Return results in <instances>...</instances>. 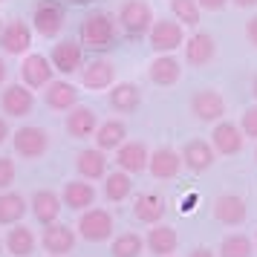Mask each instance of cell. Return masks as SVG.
<instances>
[{"instance_id": "obj_48", "label": "cell", "mask_w": 257, "mask_h": 257, "mask_svg": "<svg viewBox=\"0 0 257 257\" xmlns=\"http://www.w3.org/2000/svg\"><path fill=\"white\" fill-rule=\"evenodd\" d=\"M254 159H257V151H254Z\"/></svg>"}, {"instance_id": "obj_41", "label": "cell", "mask_w": 257, "mask_h": 257, "mask_svg": "<svg viewBox=\"0 0 257 257\" xmlns=\"http://www.w3.org/2000/svg\"><path fill=\"white\" fill-rule=\"evenodd\" d=\"M9 136H12V133H9V124H6V118H0V145L9 139Z\"/></svg>"}, {"instance_id": "obj_14", "label": "cell", "mask_w": 257, "mask_h": 257, "mask_svg": "<svg viewBox=\"0 0 257 257\" xmlns=\"http://www.w3.org/2000/svg\"><path fill=\"white\" fill-rule=\"evenodd\" d=\"M41 243H44V248H47L52 257H64L75 248V231H72L70 225L49 222V225H44V240H41Z\"/></svg>"}, {"instance_id": "obj_46", "label": "cell", "mask_w": 257, "mask_h": 257, "mask_svg": "<svg viewBox=\"0 0 257 257\" xmlns=\"http://www.w3.org/2000/svg\"><path fill=\"white\" fill-rule=\"evenodd\" d=\"M0 251H3V243H0Z\"/></svg>"}, {"instance_id": "obj_28", "label": "cell", "mask_w": 257, "mask_h": 257, "mask_svg": "<svg viewBox=\"0 0 257 257\" xmlns=\"http://www.w3.org/2000/svg\"><path fill=\"white\" fill-rule=\"evenodd\" d=\"M124 142H127V124L121 118L101 121L98 130H95V148H101V151H116Z\"/></svg>"}, {"instance_id": "obj_31", "label": "cell", "mask_w": 257, "mask_h": 257, "mask_svg": "<svg viewBox=\"0 0 257 257\" xmlns=\"http://www.w3.org/2000/svg\"><path fill=\"white\" fill-rule=\"evenodd\" d=\"M26 208H29V202H26L21 194L3 191V194H0V225H15V222H21Z\"/></svg>"}, {"instance_id": "obj_2", "label": "cell", "mask_w": 257, "mask_h": 257, "mask_svg": "<svg viewBox=\"0 0 257 257\" xmlns=\"http://www.w3.org/2000/svg\"><path fill=\"white\" fill-rule=\"evenodd\" d=\"M12 145H15V153L21 159H41L49 151V133L44 127L26 124V127L12 133Z\"/></svg>"}, {"instance_id": "obj_20", "label": "cell", "mask_w": 257, "mask_h": 257, "mask_svg": "<svg viewBox=\"0 0 257 257\" xmlns=\"http://www.w3.org/2000/svg\"><path fill=\"white\" fill-rule=\"evenodd\" d=\"M0 47L3 52H9V55H21L26 49L32 47V29L24 24V21H12V24L3 26V32H0Z\"/></svg>"}, {"instance_id": "obj_26", "label": "cell", "mask_w": 257, "mask_h": 257, "mask_svg": "<svg viewBox=\"0 0 257 257\" xmlns=\"http://www.w3.org/2000/svg\"><path fill=\"white\" fill-rule=\"evenodd\" d=\"M107 151H101V148H87V151L78 153V159H75V168H78V174L84 176V179H90V182H95V179H104L107 176Z\"/></svg>"}, {"instance_id": "obj_11", "label": "cell", "mask_w": 257, "mask_h": 257, "mask_svg": "<svg viewBox=\"0 0 257 257\" xmlns=\"http://www.w3.org/2000/svg\"><path fill=\"white\" fill-rule=\"evenodd\" d=\"M64 127H67V133L72 139H90L98 130V116H95L93 107L75 104L72 110H67V124Z\"/></svg>"}, {"instance_id": "obj_47", "label": "cell", "mask_w": 257, "mask_h": 257, "mask_svg": "<svg viewBox=\"0 0 257 257\" xmlns=\"http://www.w3.org/2000/svg\"><path fill=\"white\" fill-rule=\"evenodd\" d=\"M75 3H84V0H75Z\"/></svg>"}, {"instance_id": "obj_37", "label": "cell", "mask_w": 257, "mask_h": 257, "mask_svg": "<svg viewBox=\"0 0 257 257\" xmlns=\"http://www.w3.org/2000/svg\"><path fill=\"white\" fill-rule=\"evenodd\" d=\"M15 162L9 159V156H0V191H6V188L15 182Z\"/></svg>"}, {"instance_id": "obj_23", "label": "cell", "mask_w": 257, "mask_h": 257, "mask_svg": "<svg viewBox=\"0 0 257 257\" xmlns=\"http://www.w3.org/2000/svg\"><path fill=\"white\" fill-rule=\"evenodd\" d=\"M214 52H217V44L208 32H197L185 41V64L191 67H205L214 58Z\"/></svg>"}, {"instance_id": "obj_27", "label": "cell", "mask_w": 257, "mask_h": 257, "mask_svg": "<svg viewBox=\"0 0 257 257\" xmlns=\"http://www.w3.org/2000/svg\"><path fill=\"white\" fill-rule=\"evenodd\" d=\"M44 101L52 110H72L78 104V87H72L70 81H49L44 90Z\"/></svg>"}, {"instance_id": "obj_12", "label": "cell", "mask_w": 257, "mask_h": 257, "mask_svg": "<svg viewBox=\"0 0 257 257\" xmlns=\"http://www.w3.org/2000/svg\"><path fill=\"white\" fill-rule=\"evenodd\" d=\"M245 199L237 197V194H220L214 199V220L222 222V225H243L245 222Z\"/></svg>"}, {"instance_id": "obj_10", "label": "cell", "mask_w": 257, "mask_h": 257, "mask_svg": "<svg viewBox=\"0 0 257 257\" xmlns=\"http://www.w3.org/2000/svg\"><path fill=\"white\" fill-rule=\"evenodd\" d=\"M214 159H217V151L205 139H191L182 148V165H185L188 171H194V174H205L214 165Z\"/></svg>"}, {"instance_id": "obj_30", "label": "cell", "mask_w": 257, "mask_h": 257, "mask_svg": "<svg viewBox=\"0 0 257 257\" xmlns=\"http://www.w3.org/2000/svg\"><path fill=\"white\" fill-rule=\"evenodd\" d=\"M6 251L15 257H29L35 251V234L32 228H26L24 222H15V228L6 234Z\"/></svg>"}, {"instance_id": "obj_34", "label": "cell", "mask_w": 257, "mask_h": 257, "mask_svg": "<svg viewBox=\"0 0 257 257\" xmlns=\"http://www.w3.org/2000/svg\"><path fill=\"white\" fill-rule=\"evenodd\" d=\"M171 12L182 26H197L202 18V6L197 0H171Z\"/></svg>"}, {"instance_id": "obj_43", "label": "cell", "mask_w": 257, "mask_h": 257, "mask_svg": "<svg viewBox=\"0 0 257 257\" xmlns=\"http://www.w3.org/2000/svg\"><path fill=\"white\" fill-rule=\"evenodd\" d=\"M6 81V64H3V58H0V84Z\"/></svg>"}, {"instance_id": "obj_17", "label": "cell", "mask_w": 257, "mask_h": 257, "mask_svg": "<svg viewBox=\"0 0 257 257\" xmlns=\"http://www.w3.org/2000/svg\"><path fill=\"white\" fill-rule=\"evenodd\" d=\"M182 168V153H176L174 148H156L148 159V171L153 179H174Z\"/></svg>"}, {"instance_id": "obj_44", "label": "cell", "mask_w": 257, "mask_h": 257, "mask_svg": "<svg viewBox=\"0 0 257 257\" xmlns=\"http://www.w3.org/2000/svg\"><path fill=\"white\" fill-rule=\"evenodd\" d=\"M251 90H254V98H257V78H254V87H251Z\"/></svg>"}, {"instance_id": "obj_9", "label": "cell", "mask_w": 257, "mask_h": 257, "mask_svg": "<svg viewBox=\"0 0 257 257\" xmlns=\"http://www.w3.org/2000/svg\"><path fill=\"white\" fill-rule=\"evenodd\" d=\"M49 61H52V67H55L58 72L72 75V72H78L84 67V49H81L78 41H61V44L52 47Z\"/></svg>"}, {"instance_id": "obj_4", "label": "cell", "mask_w": 257, "mask_h": 257, "mask_svg": "<svg viewBox=\"0 0 257 257\" xmlns=\"http://www.w3.org/2000/svg\"><path fill=\"white\" fill-rule=\"evenodd\" d=\"M0 110L12 118H24L35 110V93L26 84H9L0 93Z\"/></svg>"}, {"instance_id": "obj_36", "label": "cell", "mask_w": 257, "mask_h": 257, "mask_svg": "<svg viewBox=\"0 0 257 257\" xmlns=\"http://www.w3.org/2000/svg\"><path fill=\"white\" fill-rule=\"evenodd\" d=\"M240 130H243L248 139H257V104L248 107L243 113V118H240Z\"/></svg>"}, {"instance_id": "obj_16", "label": "cell", "mask_w": 257, "mask_h": 257, "mask_svg": "<svg viewBox=\"0 0 257 257\" xmlns=\"http://www.w3.org/2000/svg\"><path fill=\"white\" fill-rule=\"evenodd\" d=\"M148 159H151V153L145 148V142H124V145L116 148V165L127 174L148 171Z\"/></svg>"}, {"instance_id": "obj_35", "label": "cell", "mask_w": 257, "mask_h": 257, "mask_svg": "<svg viewBox=\"0 0 257 257\" xmlns=\"http://www.w3.org/2000/svg\"><path fill=\"white\" fill-rule=\"evenodd\" d=\"M220 257H251V240L245 234H228V237H222Z\"/></svg>"}, {"instance_id": "obj_25", "label": "cell", "mask_w": 257, "mask_h": 257, "mask_svg": "<svg viewBox=\"0 0 257 257\" xmlns=\"http://www.w3.org/2000/svg\"><path fill=\"white\" fill-rule=\"evenodd\" d=\"M133 217L139 222H148V225H156V222L165 217V199L153 191H145L133 199Z\"/></svg>"}, {"instance_id": "obj_5", "label": "cell", "mask_w": 257, "mask_h": 257, "mask_svg": "<svg viewBox=\"0 0 257 257\" xmlns=\"http://www.w3.org/2000/svg\"><path fill=\"white\" fill-rule=\"evenodd\" d=\"M118 24L127 29L130 35H148L153 26V9L145 0H127L118 12Z\"/></svg>"}, {"instance_id": "obj_8", "label": "cell", "mask_w": 257, "mask_h": 257, "mask_svg": "<svg viewBox=\"0 0 257 257\" xmlns=\"http://www.w3.org/2000/svg\"><path fill=\"white\" fill-rule=\"evenodd\" d=\"M35 32L44 38H55L64 26V6L58 0H41L35 6Z\"/></svg>"}, {"instance_id": "obj_40", "label": "cell", "mask_w": 257, "mask_h": 257, "mask_svg": "<svg viewBox=\"0 0 257 257\" xmlns=\"http://www.w3.org/2000/svg\"><path fill=\"white\" fill-rule=\"evenodd\" d=\"M188 257H217L211 248H205V245H197V248H191V254Z\"/></svg>"}, {"instance_id": "obj_7", "label": "cell", "mask_w": 257, "mask_h": 257, "mask_svg": "<svg viewBox=\"0 0 257 257\" xmlns=\"http://www.w3.org/2000/svg\"><path fill=\"white\" fill-rule=\"evenodd\" d=\"M191 113L199 121H220L225 116V98H222V93L205 87V90L194 93V98H191Z\"/></svg>"}, {"instance_id": "obj_38", "label": "cell", "mask_w": 257, "mask_h": 257, "mask_svg": "<svg viewBox=\"0 0 257 257\" xmlns=\"http://www.w3.org/2000/svg\"><path fill=\"white\" fill-rule=\"evenodd\" d=\"M245 38H248V44H251V47H257V15L245 24Z\"/></svg>"}, {"instance_id": "obj_49", "label": "cell", "mask_w": 257, "mask_h": 257, "mask_svg": "<svg viewBox=\"0 0 257 257\" xmlns=\"http://www.w3.org/2000/svg\"><path fill=\"white\" fill-rule=\"evenodd\" d=\"M0 3H3V0H0Z\"/></svg>"}, {"instance_id": "obj_39", "label": "cell", "mask_w": 257, "mask_h": 257, "mask_svg": "<svg viewBox=\"0 0 257 257\" xmlns=\"http://www.w3.org/2000/svg\"><path fill=\"white\" fill-rule=\"evenodd\" d=\"M199 6H202V9H205V12H220L222 6H225V3H228V0H197Z\"/></svg>"}, {"instance_id": "obj_6", "label": "cell", "mask_w": 257, "mask_h": 257, "mask_svg": "<svg viewBox=\"0 0 257 257\" xmlns=\"http://www.w3.org/2000/svg\"><path fill=\"white\" fill-rule=\"evenodd\" d=\"M151 47L153 52H174V49H179L182 44H185V38H182V24L179 21H153L151 26Z\"/></svg>"}, {"instance_id": "obj_18", "label": "cell", "mask_w": 257, "mask_h": 257, "mask_svg": "<svg viewBox=\"0 0 257 257\" xmlns=\"http://www.w3.org/2000/svg\"><path fill=\"white\" fill-rule=\"evenodd\" d=\"M52 61L44 58V55H26L24 64H21V75H24V84L32 87V90H41L52 81Z\"/></svg>"}, {"instance_id": "obj_22", "label": "cell", "mask_w": 257, "mask_h": 257, "mask_svg": "<svg viewBox=\"0 0 257 257\" xmlns=\"http://www.w3.org/2000/svg\"><path fill=\"white\" fill-rule=\"evenodd\" d=\"M113 81H116V67H113V61H107V58L90 61L81 72V84L87 90H107Z\"/></svg>"}, {"instance_id": "obj_42", "label": "cell", "mask_w": 257, "mask_h": 257, "mask_svg": "<svg viewBox=\"0 0 257 257\" xmlns=\"http://www.w3.org/2000/svg\"><path fill=\"white\" fill-rule=\"evenodd\" d=\"M234 6H240V9H251V6H257V0H231Z\"/></svg>"}, {"instance_id": "obj_13", "label": "cell", "mask_w": 257, "mask_h": 257, "mask_svg": "<svg viewBox=\"0 0 257 257\" xmlns=\"http://www.w3.org/2000/svg\"><path fill=\"white\" fill-rule=\"evenodd\" d=\"M243 142H245V133L240 130V124H231V121H220L214 133H211V145L214 151L222 153V156H234V153L243 151Z\"/></svg>"}, {"instance_id": "obj_19", "label": "cell", "mask_w": 257, "mask_h": 257, "mask_svg": "<svg viewBox=\"0 0 257 257\" xmlns=\"http://www.w3.org/2000/svg\"><path fill=\"white\" fill-rule=\"evenodd\" d=\"M61 199H64V205L72 211H87L93 208L95 202V188L90 179H72V182H67L64 185V191H61Z\"/></svg>"}, {"instance_id": "obj_15", "label": "cell", "mask_w": 257, "mask_h": 257, "mask_svg": "<svg viewBox=\"0 0 257 257\" xmlns=\"http://www.w3.org/2000/svg\"><path fill=\"white\" fill-rule=\"evenodd\" d=\"M29 208H32V214H35V220L41 222V225H49V222H58V214H61V208H64V199H61L55 191L41 188V191H35Z\"/></svg>"}, {"instance_id": "obj_3", "label": "cell", "mask_w": 257, "mask_h": 257, "mask_svg": "<svg viewBox=\"0 0 257 257\" xmlns=\"http://www.w3.org/2000/svg\"><path fill=\"white\" fill-rule=\"evenodd\" d=\"M78 234L87 243H104L113 234V214L107 208H87L78 220Z\"/></svg>"}, {"instance_id": "obj_32", "label": "cell", "mask_w": 257, "mask_h": 257, "mask_svg": "<svg viewBox=\"0 0 257 257\" xmlns=\"http://www.w3.org/2000/svg\"><path fill=\"white\" fill-rule=\"evenodd\" d=\"M130 191H133V182H130V174L127 171H113V174L104 176V197L110 202H121V199L130 197Z\"/></svg>"}, {"instance_id": "obj_21", "label": "cell", "mask_w": 257, "mask_h": 257, "mask_svg": "<svg viewBox=\"0 0 257 257\" xmlns=\"http://www.w3.org/2000/svg\"><path fill=\"white\" fill-rule=\"evenodd\" d=\"M179 75H182V64L171 55V52H162L159 58L151 61V67H148V78L153 84H159V87H174L179 81Z\"/></svg>"}, {"instance_id": "obj_1", "label": "cell", "mask_w": 257, "mask_h": 257, "mask_svg": "<svg viewBox=\"0 0 257 257\" xmlns=\"http://www.w3.org/2000/svg\"><path fill=\"white\" fill-rule=\"evenodd\" d=\"M118 18L110 12H93L81 21V44L87 49H110L116 44Z\"/></svg>"}, {"instance_id": "obj_29", "label": "cell", "mask_w": 257, "mask_h": 257, "mask_svg": "<svg viewBox=\"0 0 257 257\" xmlns=\"http://www.w3.org/2000/svg\"><path fill=\"white\" fill-rule=\"evenodd\" d=\"M107 101H110V107L118 110V113H133V110L142 104V90L136 87V84L121 81V84H116V87L110 90Z\"/></svg>"}, {"instance_id": "obj_45", "label": "cell", "mask_w": 257, "mask_h": 257, "mask_svg": "<svg viewBox=\"0 0 257 257\" xmlns=\"http://www.w3.org/2000/svg\"><path fill=\"white\" fill-rule=\"evenodd\" d=\"M0 32H3V18H0Z\"/></svg>"}, {"instance_id": "obj_33", "label": "cell", "mask_w": 257, "mask_h": 257, "mask_svg": "<svg viewBox=\"0 0 257 257\" xmlns=\"http://www.w3.org/2000/svg\"><path fill=\"white\" fill-rule=\"evenodd\" d=\"M113 257H139L145 251V240H142L136 231H127V234H118L113 240Z\"/></svg>"}, {"instance_id": "obj_24", "label": "cell", "mask_w": 257, "mask_h": 257, "mask_svg": "<svg viewBox=\"0 0 257 257\" xmlns=\"http://www.w3.org/2000/svg\"><path fill=\"white\" fill-rule=\"evenodd\" d=\"M145 245H148V251L156 257H171L176 251V245H179V237L171 225H162V222H156V228L148 231L145 237Z\"/></svg>"}]
</instances>
